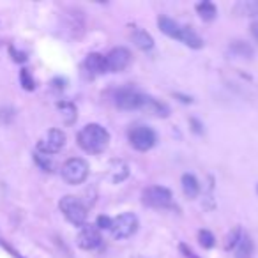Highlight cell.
Here are the masks:
<instances>
[{"mask_svg": "<svg viewBox=\"0 0 258 258\" xmlns=\"http://www.w3.org/2000/svg\"><path fill=\"white\" fill-rule=\"evenodd\" d=\"M58 209L64 214V218L68 219L69 223H73L75 226H83L87 221V207L78 200L76 197H64L60 202H58Z\"/></svg>", "mask_w": 258, "mask_h": 258, "instance_id": "cell-2", "label": "cell"}, {"mask_svg": "<svg viewBox=\"0 0 258 258\" xmlns=\"http://www.w3.org/2000/svg\"><path fill=\"white\" fill-rule=\"evenodd\" d=\"M133 43L137 48H140V50L147 51V50H152V46H154V39H152V36L149 32H145V30L142 29H137L133 32Z\"/></svg>", "mask_w": 258, "mask_h": 258, "instance_id": "cell-14", "label": "cell"}, {"mask_svg": "<svg viewBox=\"0 0 258 258\" xmlns=\"http://www.w3.org/2000/svg\"><path fill=\"white\" fill-rule=\"evenodd\" d=\"M197 11H198V15H200V18L204 20V22H212V20L216 18V15H218V9H216V6L212 4V2H207V0H204V2L197 4Z\"/></svg>", "mask_w": 258, "mask_h": 258, "instance_id": "cell-16", "label": "cell"}, {"mask_svg": "<svg viewBox=\"0 0 258 258\" xmlns=\"http://www.w3.org/2000/svg\"><path fill=\"white\" fill-rule=\"evenodd\" d=\"M97 228H106V230H110L111 228V219L108 218V216H99V218H97Z\"/></svg>", "mask_w": 258, "mask_h": 258, "instance_id": "cell-24", "label": "cell"}, {"mask_svg": "<svg viewBox=\"0 0 258 258\" xmlns=\"http://www.w3.org/2000/svg\"><path fill=\"white\" fill-rule=\"evenodd\" d=\"M145 101H147V96L138 92L137 89H122L115 96V104L120 110H138V108H144Z\"/></svg>", "mask_w": 258, "mask_h": 258, "instance_id": "cell-7", "label": "cell"}, {"mask_svg": "<svg viewBox=\"0 0 258 258\" xmlns=\"http://www.w3.org/2000/svg\"><path fill=\"white\" fill-rule=\"evenodd\" d=\"M64 145H66L64 131H60V129H50V131L44 135V138L39 140L37 151H39L41 154L50 156V154H57Z\"/></svg>", "mask_w": 258, "mask_h": 258, "instance_id": "cell-8", "label": "cell"}, {"mask_svg": "<svg viewBox=\"0 0 258 258\" xmlns=\"http://www.w3.org/2000/svg\"><path fill=\"white\" fill-rule=\"evenodd\" d=\"M34 159H36V163L41 166V170H44V172H51V170H53V163H51L50 156L36 152V154H34Z\"/></svg>", "mask_w": 258, "mask_h": 258, "instance_id": "cell-20", "label": "cell"}, {"mask_svg": "<svg viewBox=\"0 0 258 258\" xmlns=\"http://www.w3.org/2000/svg\"><path fill=\"white\" fill-rule=\"evenodd\" d=\"M144 108H147L151 113L158 115V117H166V115H168V111H170L168 106H166L165 103H159V101L152 99V97H149V96H147V101H145Z\"/></svg>", "mask_w": 258, "mask_h": 258, "instance_id": "cell-17", "label": "cell"}, {"mask_svg": "<svg viewBox=\"0 0 258 258\" xmlns=\"http://www.w3.org/2000/svg\"><path fill=\"white\" fill-rule=\"evenodd\" d=\"M58 108L62 110V115H64L66 124H73L76 118V108L75 104L71 103H58Z\"/></svg>", "mask_w": 258, "mask_h": 258, "instance_id": "cell-18", "label": "cell"}, {"mask_svg": "<svg viewBox=\"0 0 258 258\" xmlns=\"http://www.w3.org/2000/svg\"><path fill=\"white\" fill-rule=\"evenodd\" d=\"M240 228H235L232 233H230L228 237H226V242H225V247L226 249H232V247H237V244H239L240 240Z\"/></svg>", "mask_w": 258, "mask_h": 258, "instance_id": "cell-23", "label": "cell"}, {"mask_svg": "<svg viewBox=\"0 0 258 258\" xmlns=\"http://www.w3.org/2000/svg\"><path fill=\"white\" fill-rule=\"evenodd\" d=\"M129 144L137 151L147 152L156 145V133L147 125H137L129 131Z\"/></svg>", "mask_w": 258, "mask_h": 258, "instance_id": "cell-6", "label": "cell"}, {"mask_svg": "<svg viewBox=\"0 0 258 258\" xmlns=\"http://www.w3.org/2000/svg\"><path fill=\"white\" fill-rule=\"evenodd\" d=\"M85 69L90 73L92 76H97V75H104L108 73V68H106V57H103L101 53H89L83 62Z\"/></svg>", "mask_w": 258, "mask_h": 258, "instance_id": "cell-11", "label": "cell"}, {"mask_svg": "<svg viewBox=\"0 0 258 258\" xmlns=\"http://www.w3.org/2000/svg\"><path fill=\"white\" fill-rule=\"evenodd\" d=\"M131 62V51L124 46L113 48L110 53L106 55V68L110 73H120Z\"/></svg>", "mask_w": 258, "mask_h": 258, "instance_id": "cell-9", "label": "cell"}, {"mask_svg": "<svg viewBox=\"0 0 258 258\" xmlns=\"http://www.w3.org/2000/svg\"><path fill=\"white\" fill-rule=\"evenodd\" d=\"M138 230V218L133 212H124V214L117 216L115 219H111V235L113 239L122 240L131 237Z\"/></svg>", "mask_w": 258, "mask_h": 258, "instance_id": "cell-4", "label": "cell"}, {"mask_svg": "<svg viewBox=\"0 0 258 258\" xmlns=\"http://www.w3.org/2000/svg\"><path fill=\"white\" fill-rule=\"evenodd\" d=\"M9 53L13 55V58H15L16 62H25L27 60V55L25 53H22V51H18L16 48H9Z\"/></svg>", "mask_w": 258, "mask_h": 258, "instance_id": "cell-25", "label": "cell"}, {"mask_svg": "<svg viewBox=\"0 0 258 258\" xmlns=\"http://www.w3.org/2000/svg\"><path fill=\"white\" fill-rule=\"evenodd\" d=\"M101 233L99 228L96 225H83V228L80 230L78 237H76V244H78L82 249H96L101 246Z\"/></svg>", "mask_w": 258, "mask_h": 258, "instance_id": "cell-10", "label": "cell"}, {"mask_svg": "<svg viewBox=\"0 0 258 258\" xmlns=\"http://www.w3.org/2000/svg\"><path fill=\"white\" fill-rule=\"evenodd\" d=\"M180 251H184V253H186V256H187V258H198L197 254H195L191 249H187V247L184 246V244H180Z\"/></svg>", "mask_w": 258, "mask_h": 258, "instance_id": "cell-27", "label": "cell"}, {"mask_svg": "<svg viewBox=\"0 0 258 258\" xmlns=\"http://www.w3.org/2000/svg\"><path fill=\"white\" fill-rule=\"evenodd\" d=\"M144 205L152 209H165L172 204V191L163 186H151L142 193Z\"/></svg>", "mask_w": 258, "mask_h": 258, "instance_id": "cell-5", "label": "cell"}, {"mask_svg": "<svg viewBox=\"0 0 258 258\" xmlns=\"http://www.w3.org/2000/svg\"><path fill=\"white\" fill-rule=\"evenodd\" d=\"M182 191L187 198H197L198 193H200V184H198L197 177L191 175V173H184L182 175Z\"/></svg>", "mask_w": 258, "mask_h": 258, "instance_id": "cell-13", "label": "cell"}, {"mask_svg": "<svg viewBox=\"0 0 258 258\" xmlns=\"http://www.w3.org/2000/svg\"><path fill=\"white\" fill-rule=\"evenodd\" d=\"M244 9L249 13V16H258V0L256 2H249V4H246L244 6Z\"/></svg>", "mask_w": 258, "mask_h": 258, "instance_id": "cell-26", "label": "cell"}, {"mask_svg": "<svg viewBox=\"0 0 258 258\" xmlns=\"http://www.w3.org/2000/svg\"><path fill=\"white\" fill-rule=\"evenodd\" d=\"M254 244L249 235H242L235 247V258H251L253 256Z\"/></svg>", "mask_w": 258, "mask_h": 258, "instance_id": "cell-15", "label": "cell"}, {"mask_svg": "<svg viewBox=\"0 0 258 258\" xmlns=\"http://www.w3.org/2000/svg\"><path fill=\"white\" fill-rule=\"evenodd\" d=\"M62 179L66 180L71 186H76V184H82L83 180L89 175V163L82 158H71L62 165L60 170Z\"/></svg>", "mask_w": 258, "mask_h": 258, "instance_id": "cell-3", "label": "cell"}, {"mask_svg": "<svg viewBox=\"0 0 258 258\" xmlns=\"http://www.w3.org/2000/svg\"><path fill=\"white\" fill-rule=\"evenodd\" d=\"M20 82H22V87L25 90L36 89V82H34V78H32V75H30L29 69H22V71H20Z\"/></svg>", "mask_w": 258, "mask_h": 258, "instance_id": "cell-19", "label": "cell"}, {"mask_svg": "<svg viewBox=\"0 0 258 258\" xmlns=\"http://www.w3.org/2000/svg\"><path fill=\"white\" fill-rule=\"evenodd\" d=\"M251 34H253V37L258 41V22H253V23H251Z\"/></svg>", "mask_w": 258, "mask_h": 258, "instance_id": "cell-28", "label": "cell"}, {"mask_svg": "<svg viewBox=\"0 0 258 258\" xmlns=\"http://www.w3.org/2000/svg\"><path fill=\"white\" fill-rule=\"evenodd\" d=\"M78 145L89 154H101L110 144V133L99 124H87L78 133Z\"/></svg>", "mask_w": 258, "mask_h": 258, "instance_id": "cell-1", "label": "cell"}, {"mask_svg": "<svg viewBox=\"0 0 258 258\" xmlns=\"http://www.w3.org/2000/svg\"><path fill=\"white\" fill-rule=\"evenodd\" d=\"M232 50L235 51V53L242 55V57H253V48L244 43V41H235V43L232 44Z\"/></svg>", "mask_w": 258, "mask_h": 258, "instance_id": "cell-21", "label": "cell"}, {"mask_svg": "<svg viewBox=\"0 0 258 258\" xmlns=\"http://www.w3.org/2000/svg\"><path fill=\"white\" fill-rule=\"evenodd\" d=\"M158 25H159V29H161V32L166 34L168 37H172V39H180V36H182L184 25H180L179 22L168 18V16H159Z\"/></svg>", "mask_w": 258, "mask_h": 258, "instance_id": "cell-12", "label": "cell"}, {"mask_svg": "<svg viewBox=\"0 0 258 258\" xmlns=\"http://www.w3.org/2000/svg\"><path fill=\"white\" fill-rule=\"evenodd\" d=\"M256 191H258V187H256Z\"/></svg>", "mask_w": 258, "mask_h": 258, "instance_id": "cell-29", "label": "cell"}, {"mask_svg": "<svg viewBox=\"0 0 258 258\" xmlns=\"http://www.w3.org/2000/svg\"><path fill=\"white\" fill-rule=\"evenodd\" d=\"M198 240H200V244L204 247H212L214 246V242H216V239H214V235H212L209 230H200V233H198Z\"/></svg>", "mask_w": 258, "mask_h": 258, "instance_id": "cell-22", "label": "cell"}]
</instances>
